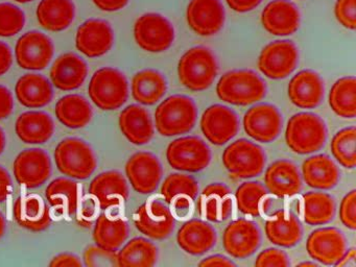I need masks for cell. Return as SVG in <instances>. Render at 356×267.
<instances>
[{
	"label": "cell",
	"mask_w": 356,
	"mask_h": 267,
	"mask_svg": "<svg viewBox=\"0 0 356 267\" xmlns=\"http://www.w3.org/2000/svg\"><path fill=\"white\" fill-rule=\"evenodd\" d=\"M216 94L222 102L233 106H250L266 96V86L254 71L232 70L220 77Z\"/></svg>",
	"instance_id": "obj_1"
},
{
	"label": "cell",
	"mask_w": 356,
	"mask_h": 267,
	"mask_svg": "<svg viewBox=\"0 0 356 267\" xmlns=\"http://www.w3.org/2000/svg\"><path fill=\"white\" fill-rule=\"evenodd\" d=\"M197 108L191 98L172 95L166 98L156 108V129L165 137L183 135L195 127Z\"/></svg>",
	"instance_id": "obj_2"
},
{
	"label": "cell",
	"mask_w": 356,
	"mask_h": 267,
	"mask_svg": "<svg viewBox=\"0 0 356 267\" xmlns=\"http://www.w3.org/2000/svg\"><path fill=\"white\" fill-rule=\"evenodd\" d=\"M327 139L324 120L312 113L293 115L287 122L285 140L296 154H308L318 152Z\"/></svg>",
	"instance_id": "obj_3"
},
{
	"label": "cell",
	"mask_w": 356,
	"mask_h": 267,
	"mask_svg": "<svg viewBox=\"0 0 356 267\" xmlns=\"http://www.w3.org/2000/svg\"><path fill=\"white\" fill-rule=\"evenodd\" d=\"M218 72L216 56L203 46L191 48L179 60V79L191 91L208 89L213 83Z\"/></svg>",
	"instance_id": "obj_4"
},
{
	"label": "cell",
	"mask_w": 356,
	"mask_h": 267,
	"mask_svg": "<svg viewBox=\"0 0 356 267\" xmlns=\"http://www.w3.org/2000/svg\"><path fill=\"white\" fill-rule=\"evenodd\" d=\"M88 93L97 108L104 111L118 110L128 100L129 83L120 70L105 67L91 77Z\"/></svg>",
	"instance_id": "obj_5"
},
{
	"label": "cell",
	"mask_w": 356,
	"mask_h": 267,
	"mask_svg": "<svg viewBox=\"0 0 356 267\" xmlns=\"http://www.w3.org/2000/svg\"><path fill=\"white\" fill-rule=\"evenodd\" d=\"M55 161L60 172L76 179L90 177L97 165L92 148L78 138L62 140L56 147Z\"/></svg>",
	"instance_id": "obj_6"
},
{
	"label": "cell",
	"mask_w": 356,
	"mask_h": 267,
	"mask_svg": "<svg viewBox=\"0 0 356 267\" xmlns=\"http://www.w3.org/2000/svg\"><path fill=\"white\" fill-rule=\"evenodd\" d=\"M222 163L233 179H250L261 175L266 158L259 145L239 139L224 150Z\"/></svg>",
	"instance_id": "obj_7"
},
{
	"label": "cell",
	"mask_w": 356,
	"mask_h": 267,
	"mask_svg": "<svg viewBox=\"0 0 356 267\" xmlns=\"http://www.w3.org/2000/svg\"><path fill=\"white\" fill-rule=\"evenodd\" d=\"M137 45L147 52H163L175 41V29L170 20L156 13L143 15L134 25Z\"/></svg>",
	"instance_id": "obj_8"
},
{
	"label": "cell",
	"mask_w": 356,
	"mask_h": 267,
	"mask_svg": "<svg viewBox=\"0 0 356 267\" xmlns=\"http://www.w3.org/2000/svg\"><path fill=\"white\" fill-rule=\"evenodd\" d=\"M166 159L177 170L199 172L207 168L211 161V152L207 144L200 138L182 137L168 145Z\"/></svg>",
	"instance_id": "obj_9"
},
{
	"label": "cell",
	"mask_w": 356,
	"mask_h": 267,
	"mask_svg": "<svg viewBox=\"0 0 356 267\" xmlns=\"http://www.w3.org/2000/svg\"><path fill=\"white\" fill-rule=\"evenodd\" d=\"M299 51L289 40H278L268 44L260 52L258 68L270 79H282L297 68Z\"/></svg>",
	"instance_id": "obj_10"
},
{
	"label": "cell",
	"mask_w": 356,
	"mask_h": 267,
	"mask_svg": "<svg viewBox=\"0 0 356 267\" xmlns=\"http://www.w3.org/2000/svg\"><path fill=\"white\" fill-rule=\"evenodd\" d=\"M55 48L51 38L40 31H29L18 40L15 47L18 65L26 70H43L49 66Z\"/></svg>",
	"instance_id": "obj_11"
},
{
	"label": "cell",
	"mask_w": 356,
	"mask_h": 267,
	"mask_svg": "<svg viewBox=\"0 0 356 267\" xmlns=\"http://www.w3.org/2000/svg\"><path fill=\"white\" fill-rule=\"evenodd\" d=\"M14 175L20 185L29 189L40 187L51 177V158L41 148L24 150L14 161Z\"/></svg>",
	"instance_id": "obj_12"
},
{
	"label": "cell",
	"mask_w": 356,
	"mask_h": 267,
	"mask_svg": "<svg viewBox=\"0 0 356 267\" xmlns=\"http://www.w3.org/2000/svg\"><path fill=\"white\" fill-rule=\"evenodd\" d=\"M282 116L273 104H261L252 106L243 117V127L248 136L261 143H270L282 131Z\"/></svg>",
	"instance_id": "obj_13"
},
{
	"label": "cell",
	"mask_w": 356,
	"mask_h": 267,
	"mask_svg": "<svg viewBox=\"0 0 356 267\" xmlns=\"http://www.w3.org/2000/svg\"><path fill=\"white\" fill-rule=\"evenodd\" d=\"M137 229L152 239L168 238L174 231L175 217L172 210L159 200H149L137 209L134 214Z\"/></svg>",
	"instance_id": "obj_14"
},
{
	"label": "cell",
	"mask_w": 356,
	"mask_h": 267,
	"mask_svg": "<svg viewBox=\"0 0 356 267\" xmlns=\"http://www.w3.org/2000/svg\"><path fill=\"white\" fill-rule=\"evenodd\" d=\"M126 173L133 189L140 194L156 191L163 175L161 163L149 152L133 154L126 165Z\"/></svg>",
	"instance_id": "obj_15"
},
{
	"label": "cell",
	"mask_w": 356,
	"mask_h": 267,
	"mask_svg": "<svg viewBox=\"0 0 356 267\" xmlns=\"http://www.w3.org/2000/svg\"><path fill=\"white\" fill-rule=\"evenodd\" d=\"M201 129L208 141L214 145H222L238 133V117L228 106L214 104L203 113Z\"/></svg>",
	"instance_id": "obj_16"
},
{
	"label": "cell",
	"mask_w": 356,
	"mask_h": 267,
	"mask_svg": "<svg viewBox=\"0 0 356 267\" xmlns=\"http://www.w3.org/2000/svg\"><path fill=\"white\" fill-rule=\"evenodd\" d=\"M186 18L189 27L195 33L210 37L224 27L226 13L220 0H191Z\"/></svg>",
	"instance_id": "obj_17"
},
{
	"label": "cell",
	"mask_w": 356,
	"mask_h": 267,
	"mask_svg": "<svg viewBox=\"0 0 356 267\" xmlns=\"http://www.w3.org/2000/svg\"><path fill=\"white\" fill-rule=\"evenodd\" d=\"M114 43V33L109 22L101 19L85 21L76 31V46L88 58H99L110 51Z\"/></svg>",
	"instance_id": "obj_18"
},
{
	"label": "cell",
	"mask_w": 356,
	"mask_h": 267,
	"mask_svg": "<svg viewBox=\"0 0 356 267\" xmlns=\"http://www.w3.org/2000/svg\"><path fill=\"white\" fill-rule=\"evenodd\" d=\"M308 254L324 265H335L347 250L345 236L335 227H322L310 234L306 242Z\"/></svg>",
	"instance_id": "obj_19"
},
{
	"label": "cell",
	"mask_w": 356,
	"mask_h": 267,
	"mask_svg": "<svg viewBox=\"0 0 356 267\" xmlns=\"http://www.w3.org/2000/svg\"><path fill=\"white\" fill-rule=\"evenodd\" d=\"M224 248L231 257L245 259L259 248L261 234L253 221L239 218L228 225L224 233Z\"/></svg>",
	"instance_id": "obj_20"
},
{
	"label": "cell",
	"mask_w": 356,
	"mask_h": 267,
	"mask_svg": "<svg viewBox=\"0 0 356 267\" xmlns=\"http://www.w3.org/2000/svg\"><path fill=\"white\" fill-rule=\"evenodd\" d=\"M89 193L104 210L120 207L129 198V186L118 171H106L91 181Z\"/></svg>",
	"instance_id": "obj_21"
},
{
	"label": "cell",
	"mask_w": 356,
	"mask_h": 267,
	"mask_svg": "<svg viewBox=\"0 0 356 267\" xmlns=\"http://www.w3.org/2000/svg\"><path fill=\"white\" fill-rule=\"evenodd\" d=\"M299 10L289 0H274L261 13L264 29L274 35H291L300 27Z\"/></svg>",
	"instance_id": "obj_22"
},
{
	"label": "cell",
	"mask_w": 356,
	"mask_h": 267,
	"mask_svg": "<svg viewBox=\"0 0 356 267\" xmlns=\"http://www.w3.org/2000/svg\"><path fill=\"white\" fill-rule=\"evenodd\" d=\"M289 97L300 108H314L324 98V83L318 73L300 71L289 81Z\"/></svg>",
	"instance_id": "obj_23"
},
{
	"label": "cell",
	"mask_w": 356,
	"mask_h": 267,
	"mask_svg": "<svg viewBox=\"0 0 356 267\" xmlns=\"http://www.w3.org/2000/svg\"><path fill=\"white\" fill-rule=\"evenodd\" d=\"M268 192L278 196H293L302 189V179L298 167L291 161L279 160L270 165L264 175Z\"/></svg>",
	"instance_id": "obj_24"
},
{
	"label": "cell",
	"mask_w": 356,
	"mask_h": 267,
	"mask_svg": "<svg viewBox=\"0 0 356 267\" xmlns=\"http://www.w3.org/2000/svg\"><path fill=\"white\" fill-rule=\"evenodd\" d=\"M16 222L33 232L44 231L51 222L49 207L37 194L17 198L13 208Z\"/></svg>",
	"instance_id": "obj_25"
},
{
	"label": "cell",
	"mask_w": 356,
	"mask_h": 267,
	"mask_svg": "<svg viewBox=\"0 0 356 267\" xmlns=\"http://www.w3.org/2000/svg\"><path fill=\"white\" fill-rule=\"evenodd\" d=\"M88 75L86 62L76 54H62L51 69V83L62 91H72L84 83Z\"/></svg>",
	"instance_id": "obj_26"
},
{
	"label": "cell",
	"mask_w": 356,
	"mask_h": 267,
	"mask_svg": "<svg viewBox=\"0 0 356 267\" xmlns=\"http://www.w3.org/2000/svg\"><path fill=\"white\" fill-rule=\"evenodd\" d=\"M120 127L124 137L135 145L149 143L155 134L151 115L137 104H131L120 113Z\"/></svg>",
	"instance_id": "obj_27"
},
{
	"label": "cell",
	"mask_w": 356,
	"mask_h": 267,
	"mask_svg": "<svg viewBox=\"0 0 356 267\" xmlns=\"http://www.w3.org/2000/svg\"><path fill=\"white\" fill-rule=\"evenodd\" d=\"M177 240L185 252L199 256L209 252L216 245V232L209 223L193 219L179 229Z\"/></svg>",
	"instance_id": "obj_28"
},
{
	"label": "cell",
	"mask_w": 356,
	"mask_h": 267,
	"mask_svg": "<svg viewBox=\"0 0 356 267\" xmlns=\"http://www.w3.org/2000/svg\"><path fill=\"white\" fill-rule=\"evenodd\" d=\"M15 129L18 138L24 143L42 144L53 137L55 124L47 113L30 111L18 117Z\"/></svg>",
	"instance_id": "obj_29"
},
{
	"label": "cell",
	"mask_w": 356,
	"mask_h": 267,
	"mask_svg": "<svg viewBox=\"0 0 356 267\" xmlns=\"http://www.w3.org/2000/svg\"><path fill=\"white\" fill-rule=\"evenodd\" d=\"M18 102L30 108L47 106L54 98L53 86L47 77L35 73L22 75L16 83Z\"/></svg>",
	"instance_id": "obj_30"
},
{
	"label": "cell",
	"mask_w": 356,
	"mask_h": 267,
	"mask_svg": "<svg viewBox=\"0 0 356 267\" xmlns=\"http://www.w3.org/2000/svg\"><path fill=\"white\" fill-rule=\"evenodd\" d=\"M305 183L314 189L330 190L337 185L341 177L339 167L325 154H316L306 159L302 165Z\"/></svg>",
	"instance_id": "obj_31"
},
{
	"label": "cell",
	"mask_w": 356,
	"mask_h": 267,
	"mask_svg": "<svg viewBox=\"0 0 356 267\" xmlns=\"http://www.w3.org/2000/svg\"><path fill=\"white\" fill-rule=\"evenodd\" d=\"M200 211L207 220L220 222L230 216L233 196L224 184L213 183L205 188L200 196Z\"/></svg>",
	"instance_id": "obj_32"
},
{
	"label": "cell",
	"mask_w": 356,
	"mask_h": 267,
	"mask_svg": "<svg viewBox=\"0 0 356 267\" xmlns=\"http://www.w3.org/2000/svg\"><path fill=\"white\" fill-rule=\"evenodd\" d=\"M266 237L282 248H293L302 238V227L293 213L277 211L266 223Z\"/></svg>",
	"instance_id": "obj_33"
},
{
	"label": "cell",
	"mask_w": 356,
	"mask_h": 267,
	"mask_svg": "<svg viewBox=\"0 0 356 267\" xmlns=\"http://www.w3.org/2000/svg\"><path fill=\"white\" fill-rule=\"evenodd\" d=\"M199 185L191 175L172 173L162 184L161 194L175 210H185L197 196Z\"/></svg>",
	"instance_id": "obj_34"
},
{
	"label": "cell",
	"mask_w": 356,
	"mask_h": 267,
	"mask_svg": "<svg viewBox=\"0 0 356 267\" xmlns=\"http://www.w3.org/2000/svg\"><path fill=\"white\" fill-rule=\"evenodd\" d=\"M76 6L72 0H42L37 8V19L43 29L62 31L74 22Z\"/></svg>",
	"instance_id": "obj_35"
},
{
	"label": "cell",
	"mask_w": 356,
	"mask_h": 267,
	"mask_svg": "<svg viewBox=\"0 0 356 267\" xmlns=\"http://www.w3.org/2000/svg\"><path fill=\"white\" fill-rule=\"evenodd\" d=\"M128 237V222L122 217L109 214H102L97 217L93 231V239L99 248L116 252Z\"/></svg>",
	"instance_id": "obj_36"
},
{
	"label": "cell",
	"mask_w": 356,
	"mask_h": 267,
	"mask_svg": "<svg viewBox=\"0 0 356 267\" xmlns=\"http://www.w3.org/2000/svg\"><path fill=\"white\" fill-rule=\"evenodd\" d=\"M133 98L139 104L153 106L165 95L168 83L165 77L153 69L139 71L132 79Z\"/></svg>",
	"instance_id": "obj_37"
},
{
	"label": "cell",
	"mask_w": 356,
	"mask_h": 267,
	"mask_svg": "<svg viewBox=\"0 0 356 267\" xmlns=\"http://www.w3.org/2000/svg\"><path fill=\"white\" fill-rule=\"evenodd\" d=\"M58 120L70 129H81L92 120L93 111L90 102L78 94L64 96L56 104Z\"/></svg>",
	"instance_id": "obj_38"
},
{
	"label": "cell",
	"mask_w": 356,
	"mask_h": 267,
	"mask_svg": "<svg viewBox=\"0 0 356 267\" xmlns=\"http://www.w3.org/2000/svg\"><path fill=\"white\" fill-rule=\"evenodd\" d=\"M47 200L53 208L63 215H74L80 204V186L76 181L60 177L49 184L45 191Z\"/></svg>",
	"instance_id": "obj_39"
},
{
	"label": "cell",
	"mask_w": 356,
	"mask_h": 267,
	"mask_svg": "<svg viewBox=\"0 0 356 267\" xmlns=\"http://www.w3.org/2000/svg\"><path fill=\"white\" fill-rule=\"evenodd\" d=\"M157 246L141 237L130 240L118 254L120 267H152L157 263Z\"/></svg>",
	"instance_id": "obj_40"
},
{
	"label": "cell",
	"mask_w": 356,
	"mask_h": 267,
	"mask_svg": "<svg viewBox=\"0 0 356 267\" xmlns=\"http://www.w3.org/2000/svg\"><path fill=\"white\" fill-rule=\"evenodd\" d=\"M329 104L339 117L352 119L356 116L355 77H341L333 83L329 93Z\"/></svg>",
	"instance_id": "obj_41"
},
{
	"label": "cell",
	"mask_w": 356,
	"mask_h": 267,
	"mask_svg": "<svg viewBox=\"0 0 356 267\" xmlns=\"http://www.w3.org/2000/svg\"><path fill=\"white\" fill-rule=\"evenodd\" d=\"M302 204L304 221L307 225H326L334 217V200L324 192H308L304 194Z\"/></svg>",
	"instance_id": "obj_42"
},
{
	"label": "cell",
	"mask_w": 356,
	"mask_h": 267,
	"mask_svg": "<svg viewBox=\"0 0 356 267\" xmlns=\"http://www.w3.org/2000/svg\"><path fill=\"white\" fill-rule=\"evenodd\" d=\"M237 208L241 213L251 216H258L266 212L270 206L268 191L258 181H245L241 184L235 194Z\"/></svg>",
	"instance_id": "obj_43"
},
{
	"label": "cell",
	"mask_w": 356,
	"mask_h": 267,
	"mask_svg": "<svg viewBox=\"0 0 356 267\" xmlns=\"http://www.w3.org/2000/svg\"><path fill=\"white\" fill-rule=\"evenodd\" d=\"M331 152L341 166L353 169L356 166L355 127H347L337 131L331 141Z\"/></svg>",
	"instance_id": "obj_44"
},
{
	"label": "cell",
	"mask_w": 356,
	"mask_h": 267,
	"mask_svg": "<svg viewBox=\"0 0 356 267\" xmlns=\"http://www.w3.org/2000/svg\"><path fill=\"white\" fill-rule=\"evenodd\" d=\"M26 16L22 8L14 4L0 3V37H12L24 29Z\"/></svg>",
	"instance_id": "obj_45"
},
{
	"label": "cell",
	"mask_w": 356,
	"mask_h": 267,
	"mask_svg": "<svg viewBox=\"0 0 356 267\" xmlns=\"http://www.w3.org/2000/svg\"><path fill=\"white\" fill-rule=\"evenodd\" d=\"M84 264L87 267L118 266L116 252L99 246H89L84 252Z\"/></svg>",
	"instance_id": "obj_46"
},
{
	"label": "cell",
	"mask_w": 356,
	"mask_h": 267,
	"mask_svg": "<svg viewBox=\"0 0 356 267\" xmlns=\"http://www.w3.org/2000/svg\"><path fill=\"white\" fill-rule=\"evenodd\" d=\"M337 20L345 29H356V0H337L334 6Z\"/></svg>",
	"instance_id": "obj_47"
},
{
	"label": "cell",
	"mask_w": 356,
	"mask_h": 267,
	"mask_svg": "<svg viewBox=\"0 0 356 267\" xmlns=\"http://www.w3.org/2000/svg\"><path fill=\"white\" fill-rule=\"evenodd\" d=\"M339 218L348 229H356V191L352 190L346 194L339 207Z\"/></svg>",
	"instance_id": "obj_48"
},
{
	"label": "cell",
	"mask_w": 356,
	"mask_h": 267,
	"mask_svg": "<svg viewBox=\"0 0 356 267\" xmlns=\"http://www.w3.org/2000/svg\"><path fill=\"white\" fill-rule=\"evenodd\" d=\"M291 265L289 257L278 248H268L260 252L255 261L258 267H287Z\"/></svg>",
	"instance_id": "obj_49"
},
{
	"label": "cell",
	"mask_w": 356,
	"mask_h": 267,
	"mask_svg": "<svg viewBox=\"0 0 356 267\" xmlns=\"http://www.w3.org/2000/svg\"><path fill=\"white\" fill-rule=\"evenodd\" d=\"M14 99L8 88L0 86V120L8 118L13 112Z\"/></svg>",
	"instance_id": "obj_50"
},
{
	"label": "cell",
	"mask_w": 356,
	"mask_h": 267,
	"mask_svg": "<svg viewBox=\"0 0 356 267\" xmlns=\"http://www.w3.org/2000/svg\"><path fill=\"white\" fill-rule=\"evenodd\" d=\"M51 267H82L83 263L81 259L79 258L76 254H68V252H64V254H58L55 258L51 260L49 263Z\"/></svg>",
	"instance_id": "obj_51"
},
{
	"label": "cell",
	"mask_w": 356,
	"mask_h": 267,
	"mask_svg": "<svg viewBox=\"0 0 356 267\" xmlns=\"http://www.w3.org/2000/svg\"><path fill=\"white\" fill-rule=\"evenodd\" d=\"M13 64L11 48L5 42L0 41V76L6 74Z\"/></svg>",
	"instance_id": "obj_52"
},
{
	"label": "cell",
	"mask_w": 356,
	"mask_h": 267,
	"mask_svg": "<svg viewBox=\"0 0 356 267\" xmlns=\"http://www.w3.org/2000/svg\"><path fill=\"white\" fill-rule=\"evenodd\" d=\"M13 192L11 175L3 167L0 166V202H5Z\"/></svg>",
	"instance_id": "obj_53"
},
{
	"label": "cell",
	"mask_w": 356,
	"mask_h": 267,
	"mask_svg": "<svg viewBox=\"0 0 356 267\" xmlns=\"http://www.w3.org/2000/svg\"><path fill=\"white\" fill-rule=\"evenodd\" d=\"M226 1L235 12L247 13L257 8L262 0H226Z\"/></svg>",
	"instance_id": "obj_54"
},
{
	"label": "cell",
	"mask_w": 356,
	"mask_h": 267,
	"mask_svg": "<svg viewBox=\"0 0 356 267\" xmlns=\"http://www.w3.org/2000/svg\"><path fill=\"white\" fill-rule=\"evenodd\" d=\"M89 202L83 206L82 210H81L80 217H79V222L83 227H90L91 222H92L93 218L97 215V209H95V204L92 202V200H88Z\"/></svg>",
	"instance_id": "obj_55"
},
{
	"label": "cell",
	"mask_w": 356,
	"mask_h": 267,
	"mask_svg": "<svg viewBox=\"0 0 356 267\" xmlns=\"http://www.w3.org/2000/svg\"><path fill=\"white\" fill-rule=\"evenodd\" d=\"M92 1L99 10L105 12H116L122 10L129 3V0H92Z\"/></svg>",
	"instance_id": "obj_56"
},
{
	"label": "cell",
	"mask_w": 356,
	"mask_h": 267,
	"mask_svg": "<svg viewBox=\"0 0 356 267\" xmlns=\"http://www.w3.org/2000/svg\"><path fill=\"white\" fill-rule=\"evenodd\" d=\"M200 266H220V267H235L236 264L232 261L229 260L228 258L224 256H220V254H216V256H210L208 258L204 259Z\"/></svg>",
	"instance_id": "obj_57"
},
{
	"label": "cell",
	"mask_w": 356,
	"mask_h": 267,
	"mask_svg": "<svg viewBox=\"0 0 356 267\" xmlns=\"http://www.w3.org/2000/svg\"><path fill=\"white\" fill-rule=\"evenodd\" d=\"M347 265L355 266V248H351L348 252L346 250L345 254L341 257V260L335 264V266H347Z\"/></svg>",
	"instance_id": "obj_58"
},
{
	"label": "cell",
	"mask_w": 356,
	"mask_h": 267,
	"mask_svg": "<svg viewBox=\"0 0 356 267\" xmlns=\"http://www.w3.org/2000/svg\"><path fill=\"white\" fill-rule=\"evenodd\" d=\"M6 146V136L3 129H0V154H3Z\"/></svg>",
	"instance_id": "obj_59"
},
{
	"label": "cell",
	"mask_w": 356,
	"mask_h": 267,
	"mask_svg": "<svg viewBox=\"0 0 356 267\" xmlns=\"http://www.w3.org/2000/svg\"><path fill=\"white\" fill-rule=\"evenodd\" d=\"M6 231V220L3 215L0 213V238L3 237Z\"/></svg>",
	"instance_id": "obj_60"
},
{
	"label": "cell",
	"mask_w": 356,
	"mask_h": 267,
	"mask_svg": "<svg viewBox=\"0 0 356 267\" xmlns=\"http://www.w3.org/2000/svg\"><path fill=\"white\" fill-rule=\"evenodd\" d=\"M299 266L316 267V266H318V264H316V263H314V262H304V263H300Z\"/></svg>",
	"instance_id": "obj_61"
},
{
	"label": "cell",
	"mask_w": 356,
	"mask_h": 267,
	"mask_svg": "<svg viewBox=\"0 0 356 267\" xmlns=\"http://www.w3.org/2000/svg\"><path fill=\"white\" fill-rule=\"evenodd\" d=\"M14 1L19 2V3H26V2H31L33 0H14Z\"/></svg>",
	"instance_id": "obj_62"
}]
</instances>
